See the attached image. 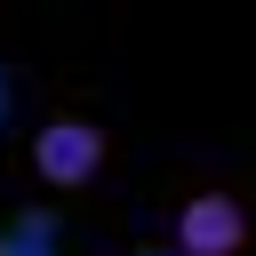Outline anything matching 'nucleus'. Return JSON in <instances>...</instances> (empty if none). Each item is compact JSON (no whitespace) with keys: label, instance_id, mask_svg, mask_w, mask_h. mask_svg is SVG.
<instances>
[{"label":"nucleus","instance_id":"f257e3e1","mask_svg":"<svg viewBox=\"0 0 256 256\" xmlns=\"http://www.w3.org/2000/svg\"><path fill=\"white\" fill-rule=\"evenodd\" d=\"M104 160H112V136H104L96 120H48V128L32 136V176H40L48 192H80V184H96Z\"/></svg>","mask_w":256,"mask_h":256},{"label":"nucleus","instance_id":"f03ea898","mask_svg":"<svg viewBox=\"0 0 256 256\" xmlns=\"http://www.w3.org/2000/svg\"><path fill=\"white\" fill-rule=\"evenodd\" d=\"M248 248V208L232 192H192L176 208V256H240Z\"/></svg>","mask_w":256,"mask_h":256},{"label":"nucleus","instance_id":"7ed1b4c3","mask_svg":"<svg viewBox=\"0 0 256 256\" xmlns=\"http://www.w3.org/2000/svg\"><path fill=\"white\" fill-rule=\"evenodd\" d=\"M0 256H64L56 208H16V216H0Z\"/></svg>","mask_w":256,"mask_h":256},{"label":"nucleus","instance_id":"20e7f679","mask_svg":"<svg viewBox=\"0 0 256 256\" xmlns=\"http://www.w3.org/2000/svg\"><path fill=\"white\" fill-rule=\"evenodd\" d=\"M136 256H176V248H136Z\"/></svg>","mask_w":256,"mask_h":256}]
</instances>
